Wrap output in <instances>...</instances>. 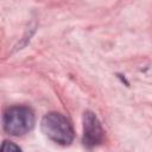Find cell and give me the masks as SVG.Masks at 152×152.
<instances>
[{"mask_svg":"<svg viewBox=\"0 0 152 152\" xmlns=\"http://www.w3.org/2000/svg\"><path fill=\"white\" fill-rule=\"evenodd\" d=\"M42 131L49 139L61 145H69L74 140V128L61 113L46 114L42 120Z\"/></svg>","mask_w":152,"mask_h":152,"instance_id":"6da1fadb","label":"cell"},{"mask_svg":"<svg viewBox=\"0 0 152 152\" xmlns=\"http://www.w3.org/2000/svg\"><path fill=\"white\" fill-rule=\"evenodd\" d=\"M4 128L14 137L24 135L30 132L34 125V114L26 106H12L4 114Z\"/></svg>","mask_w":152,"mask_h":152,"instance_id":"7a4b0ae2","label":"cell"},{"mask_svg":"<svg viewBox=\"0 0 152 152\" xmlns=\"http://www.w3.org/2000/svg\"><path fill=\"white\" fill-rule=\"evenodd\" d=\"M104 132L102 126L91 112H86L83 115V144L87 147H94L103 141Z\"/></svg>","mask_w":152,"mask_h":152,"instance_id":"3957f363","label":"cell"},{"mask_svg":"<svg viewBox=\"0 0 152 152\" xmlns=\"http://www.w3.org/2000/svg\"><path fill=\"white\" fill-rule=\"evenodd\" d=\"M0 151H20V147L14 145L12 141H4V144L0 146Z\"/></svg>","mask_w":152,"mask_h":152,"instance_id":"277c9868","label":"cell"}]
</instances>
